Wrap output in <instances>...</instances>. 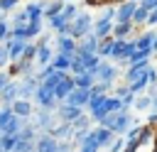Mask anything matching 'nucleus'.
Listing matches in <instances>:
<instances>
[{"label":"nucleus","mask_w":157,"mask_h":152,"mask_svg":"<svg viewBox=\"0 0 157 152\" xmlns=\"http://www.w3.org/2000/svg\"><path fill=\"white\" fill-rule=\"evenodd\" d=\"M15 98H20V81H12V78H10V81L5 83V88L0 91V103H2V105H10Z\"/></svg>","instance_id":"ddd939ff"},{"label":"nucleus","mask_w":157,"mask_h":152,"mask_svg":"<svg viewBox=\"0 0 157 152\" xmlns=\"http://www.w3.org/2000/svg\"><path fill=\"white\" fill-rule=\"evenodd\" d=\"M71 78H74V86H78V88H91V86L96 83V76L88 74V71H83V74H74Z\"/></svg>","instance_id":"cd10ccee"},{"label":"nucleus","mask_w":157,"mask_h":152,"mask_svg":"<svg viewBox=\"0 0 157 152\" xmlns=\"http://www.w3.org/2000/svg\"><path fill=\"white\" fill-rule=\"evenodd\" d=\"M37 86H39V78H37L34 74H27V76H22V81H20V98H27V101H32V96H34Z\"/></svg>","instance_id":"9d476101"},{"label":"nucleus","mask_w":157,"mask_h":152,"mask_svg":"<svg viewBox=\"0 0 157 152\" xmlns=\"http://www.w3.org/2000/svg\"><path fill=\"white\" fill-rule=\"evenodd\" d=\"M118 78V66H113V64H108L105 59H101L98 61V69H96V81H108V83H113Z\"/></svg>","instance_id":"6e6552de"},{"label":"nucleus","mask_w":157,"mask_h":152,"mask_svg":"<svg viewBox=\"0 0 157 152\" xmlns=\"http://www.w3.org/2000/svg\"><path fill=\"white\" fill-rule=\"evenodd\" d=\"M147 69V61H137V64H128V71H125V81H137Z\"/></svg>","instance_id":"393cba45"},{"label":"nucleus","mask_w":157,"mask_h":152,"mask_svg":"<svg viewBox=\"0 0 157 152\" xmlns=\"http://www.w3.org/2000/svg\"><path fill=\"white\" fill-rule=\"evenodd\" d=\"M0 152H7V150H0Z\"/></svg>","instance_id":"bf43d9fd"},{"label":"nucleus","mask_w":157,"mask_h":152,"mask_svg":"<svg viewBox=\"0 0 157 152\" xmlns=\"http://www.w3.org/2000/svg\"><path fill=\"white\" fill-rule=\"evenodd\" d=\"M91 27H93V17H91L88 12H76V17H74L59 34H71L74 39H81L83 34L91 32Z\"/></svg>","instance_id":"f03ea898"},{"label":"nucleus","mask_w":157,"mask_h":152,"mask_svg":"<svg viewBox=\"0 0 157 152\" xmlns=\"http://www.w3.org/2000/svg\"><path fill=\"white\" fill-rule=\"evenodd\" d=\"M54 69H59V71H69V64H71V54H64V51H54V56H52V61H49Z\"/></svg>","instance_id":"a878e982"},{"label":"nucleus","mask_w":157,"mask_h":152,"mask_svg":"<svg viewBox=\"0 0 157 152\" xmlns=\"http://www.w3.org/2000/svg\"><path fill=\"white\" fill-rule=\"evenodd\" d=\"M140 5L147 7V10H155V7H157V0H140Z\"/></svg>","instance_id":"09e8293b"},{"label":"nucleus","mask_w":157,"mask_h":152,"mask_svg":"<svg viewBox=\"0 0 157 152\" xmlns=\"http://www.w3.org/2000/svg\"><path fill=\"white\" fill-rule=\"evenodd\" d=\"M74 88V78H71V74H64L61 78H59V83L54 86V98L61 103L64 98H66V93Z\"/></svg>","instance_id":"dca6fc26"},{"label":"nucleus","mask_w":157,"mask_h":152,"mask_svg":"<svg viewBox=\"0 0 157 152\" xmlns=\"http://www.w3.org/2000/svg\"><path fill=\"white\" fill-rule=\"evenodd\" d=\"M56 137L52 132H39L34 140V152H56Z\"/></svg>","instance_id":"1a4fd4ad"},{"label":"nucleus","mask_w":157,"mask_h":152,"mask_svg":"<svg viewBox=\"0 0 157 152\" xmlns=\"http://www.w3.org/2000/svg\"><path fill=\"white\" fill-rule=\"evenodd\" d=\"M145 76H147V83H157V71L147 64V69H145Z\"/></svg>","instance_id":"a18cd8bd"},{"label":"nucleus","mask_w":157,"mask_h":152,"mask_svg":"<svg viewBox=\"0 0 157 152\" xmlns=\"http://www.w3.org/2000/svg\"><path fill=\"white\" fill-rule=\"evenodd\" d=\"M98 150H101V145H98V140H96V132H93V127H88L86 140L78 145V152H98Z\"/></svg>","instance_id":"b1692460"},{"label":"nucleus","mask_w":157,"mask_h":152,"mask_svg":"<svg viewBox=\"0 0 157 152\" xmlns=\"http://www.w3.org/2000/svg\"><path fill=\"white\" fill-rule=\"evenodd\" d=\"M132 123H135V120H132V115H130L128 110H115V113H108V115H103L98 125H105V127H110L115 135H125V130H128Z\"/></svg>","instance_id":"f257e3e1"},{"label":"nucleus","mask_w":157,"mask_h":152,"mask_svg":"<svg viewBox=\"0 0 157 152\" xmlns=\"http://www.w3.org/2000/svg\"><path fill=\"white\" fill-rule=\"evenodd\" d=\"M123 147H125V137L123 135H115V140L108 145V152H123Z\"/></svg>","instance_id":"4c0bfd02"},{"label":"nucleus","mask_w":157,"mask_h":152,"mask_svg":"<svg viewBox=\"0 0 157 152\" xmlns=\"http://www.w3.org/2000/svg\"><path fill=\"white\" fill-rule=\"evenodd\" d=\"M91 32H93V34H96L98 39H103V37H110V32H113V20L103 15L101 20H96V22H93Z\"/></svg>","instance_id":"2eb2a0df"},{"label":"nucleus","mask_w":157,"mask_h":152,"mask_svg":"<svg viewBox=\"0 0 157 152\" xmlns=\"http://www.w3.org/2000/svg\"><path fill=\"white\" fill-rule=\"evenodd\" d=\"M152 39H155V32H145L142 37H137V39H135V47H137V49H150Z\"/></svg>","instance_id":"2f4dec72"},{"label":"nucleus","mask_w":157,"mask_h":152,"mask_svg":"<svg viewBox=\"0 0 157 152\" xmlns=\"http://www.w3.org/2000/svg\"><path fill=\"white\" fill-rule=\"evenodd\" d=\"M135 49V42H128V39H115L113 37V49H110V59L115 61H125L128 54Z\"/></svg>","instance_id":"0eeeda50"},{"label":"nucleus","mask_w":157,"mask_h":152,"mask_svg":"<svg viewBox=\"0 0 157 152\" xmlns=\"http://www.w3.org/2000/svg\"><path fill=\"white\" fill-rule=\"evenodd\" d=\"M61 7H64L61 0H52V2H47V5H44V17H47V20L54 17L56 12H61Z\"/></svg>","instance_id":"7c9ffc66"},{"label":"nucleus","mask_w":157,"mask_h":152,"mask_svg":"<svg viewBox=\"0 0 157 152\" xmlns=\"http://www.w3.org/2000/svg\"><path fill=\"white\" fill-rule=\"evenodd\" d=\"M61 2H71V0H61Z\"/></svg>","instance_id":"13d9d810"},{"label":"nucleus","mask_w":157,"mask_h":152,"mask_svg":"<svg viewBox=\"0 0 157 152\" xmlns=\"http://www.w3.org/2000/svg\"><path fill=\"white\" fill-rule=\"evenodd\" d=\"M29 120H32V125H34L39 132H52V130H54V125L59 123L56 113H54V110H47V108H39V110H34Z\"/></svg>","instance_id":"7ed1b4c3"},{"label":"nucleus","mask_w":157,"mask_h":152,"mask_svg":"<svg viewBox=\"0 0 157 152\" xmlns=\"http://www.w3.org/2000/svg\"><path fill=\"white\" fill-rule=\"evenodd\" d=\"M12 152H34V142H32V140H20V137H17Z\"/></svg>","instance_id":"f704fd0d"},{"label":"nucleus","mask_w":157,"mask_h":152,"mask_svg":"<svg viewBox=\"0 0 157 152\" xmlns=\"http://www.w3.org/2000/svg\"><path fill=\"white\" fill-rule=\"evenodd\" d=\"M39 32H42V20H29V22H27V34H29V39L37 37Z\"/></svg>","instance_id":"e433bc0d"},{"label":"nucleus","mask_w":157,"mask_h":152,"mask_svg":"<svg viewBox=\"0 0 157 152\" xmlns=\"http://www.w3.org/2000/svg\"><path fill=\"white\" fill-rule=\"evenodd\" d=\"M135 2H137V0H135Z\"/></svg>","instance_id":"052dcab7"},{"label":"nucleus","mask_w":157,"mask_h":152,"mask_svg":"<svg viewBox=\"0 0 157 152\" xmlns=\"http://www.w3.org/2000/svg\"><path fill=\"white\" fill-rule=\"evenodd\" d=\"M93 132H96V140H98L101 150H103V147H108V145L115 140V132H113L110 127H105V125H98V127H93Z\"/></svg>","instance_id":"412c9836"},{"label":"nucleus","mask_w":157,"mask_h":152,"mask_svg":"<svg viewBox=\"0 0 157 152\" xmlns=\"http://www.w3.org/2000/svg\"><path fill=\"white\" fill-rule=\"evenodd\" d=\"M17 2H20V0H0V12H10V10H15Z\"/></svg>","instance_id":"c03bdc74"},{"label":"nucleus","mask_w":157,"mask_h":152,"mask_svg":"<svg viewBox=\"0 0 157 152\" xmlns=\"http://www.w3.org/2000/svg\"><path fill=\"white\" fill-rule=\"evenodd\" d=\"M76 12H78V10H76V5H74V2H64L61 12H56L54 17H49V27H52L54 32H61V29H64L74 17H76Z\"/></svg>","instance_id":"20e7f679"},{"label":"nucleus","mask_w":157,"mask_h":152,"mask_svg":"<svg viewBox=\"0 0 157 152\" xmlns=\"http://www.w3.org/2000/svg\"><path fill=\"white\" fill-rule=\"evenodd\" d=\"M103 15H105V17H110V20H115V7H113V5H108V10H105Z\"/></svg>","instance_id":"3c124183"},{"label":"nucleus","mask_w":157,"mask_h":152,"mask_svg":"<svg viewBox=\"0 0 157 152\" xmlns=\"http://www.w3.org/2000/svg\"><path fill=\"white\" fill-rule=\"evenodd\" d=\"M132 32V22H113V37L115 39H128V34Z\"/></svg>","instance_id":"bb28decb"},{"label":"nucleus","mask_w":157,"mask_h":152,"mask_svg":"<svg viewBox=\"0 0 157 152\" xmlns=\"http://www.w3.org/2000/svg\"><path fill=\"white\" fill-rule=\"evenodd\" d=\"M152 108H155V110H157V93H155V96H152Z\"/></svg>","instance_id":"4d7b16f0"},{"label":"nucleus","mask_w":157,"mask_h":152,"mask_svg":"<svg viewBox=\"0 0 157 152\" xmlns=\"http://www.w3.org/2000/svg\"><path fill=\"white\" fill-rule=\"evenodd\" d=\"M7 81H10V74H7V71H0V91L5 88V83H7Z\"/></svg>","instance_id":"8fccbe9b"},{"label":"nucleus","mask_w":157,"mask_h":152,"mask_svg":"<svg viewBox=\"0 0 157 152\" xmlns=\"http://www.w3.org/2000/svg\"><path fill=\"white\" fill-rule=\"evenodd\" d=\"M125 93H128V86H123V88H115V96H118V98H123Z\"/></svg>","instance_id":"603ef678"},{"label":"nucleus","mask_w":157,"mask_h":152,"mask_svg":"<svg viewBox=\"0 0 157 152\" xmlns=\"http://www.w3.org/2000/svg\"><path fill=\"white\" fill-rule=\"evenodd\" d=\"M5 39H10V25H7L5 17H0V44H2Z\"/></svg>","instance_id":"ea45409f"},{"label":"nucleus","mask_w":157,"mask_h":152,"mask_svg":"<svg viewBox=\"0 0 157 152\" xmlns=\"http://www.w3.org/2000/svg\"><path fill=\"white\" fill-rule=\"evenodd\" d=\"M34 101H37V105L39 108H47V110H54L56 105H59V101L54 98V91L52 88H44L42 83L37 86V91H34V96H32Z\"/></svg>","instance_id":"39448f33"},{"label":"nucleus","mask_w":157,"mask_h":152,"mask_svg":"<svg viewBox=\"0 0 157 152\" xmlns=\"http://www.w3.org/2000/svg\"><path fill=\"white\" fill-rule=\"evenodd\" d=\"M76 47H78V42L71 37V34H59V39H56V49L59 51H64V54H76Z\"/></svg>","instance_id":"6ab92c4d"},{"label":"nucleus","mask_w":157,"mask_h":152,"mask_svg":"<svg viewBox=\"0 0 157 152\" xmlns=\"http://www.w3.org/2000/svg\"><path fill=\"white\" fill-rule=\"evenodd\" d=\"M147 125H157V113H152V115L147 118Z\"/></svg>","instance_id":"864d4df0"},{"label":"nucleus","mask_w":157,"mask_h":152,"mask_svg":"<svg viewBox=\"0 0 157 152\" xmlns=\"http://www.w3.org/2000/svg\"><path fill=\"white\" fill-rule=\"evenodd\" d=\"M86 132H88V127H86V130H74V135H71V142H74V147H78V145L86 140Z\"/></svg>","instance_id":"79ce46f5"},{"label":"nucleus","mask_w":157,"mask_h":152,"mask_svg":"<svg viewBox=\"0 0 157 152\" xmlns=\"http://www.w3.org/2000/svg\"><path fill=\"white\" fill-rule=\"evenodd\" d=\"M137 2L135 0H125L120 7H115V20L113 22H132V12H135Z\"/></svg>","instance_id":"4468645a"},{"label":"nucleus","mask_w":157,"mask_h":152,"mask_svg":"<svg viewBox=\"0 0 157 152\" xmlns=\"http://www.w3.org/2000/svg\"><path fill=\"white\" fill-rule=\"evenodd\" d=\"M52 135H54L56 140H71V135H74V125H71V123H64V120H59V123L54 125Z\"/></svg>","instance_id":"5701e85b"},{"label":"nucleus","mask_w":157,"mask_h":152,"mask_svg":"<svg viewBox=\"0 0 157 152\" xmlns=\"http://www.w3.org/2000/svg\"><path fill=\"white\" fill-rule=\"evenodd\" d=\"M132 108H135V110H147V108H152V96H137L135 103H132Z\"/></svg>","instance_id":"72a5a7b5"},{"label":"nucleus","mask_w":157,"mask_h":152,"mask_svg":"<svg viewBox=\"0 0 157 152\" xmlns=\"http://www.w3.org/2000/svg\"><path fill=\"white\" fill-rule=\"evenodd\" d=\"M83 71H86V64L74 54V56H71V64H69V74L74 76V74H83Z\"/></svg>","instance_id":"473e14b6"},{"label":"nucleus","mask_w":157,"mask_h":152,"mask_svg":"<svg viewBox=\"0 0 157 152\" xmlns=\"http://www.w3.org/2000/svg\"><path fill=\"white\" fill-rule=\"evenodd\" d=\"M27 123H29V118H20V115H15V113H12V118L2 125L0 135H17V132L22 130V125H27Z\"/></svg>","instance_id":"a211bd4d"},{"label":"nucleus","mask_w":157,"mask_h":152,"mask_svg":"<svg viewBox=\"0 0 157 152\" xmlns=\"http://www.w3.org/2000/svg\"><path fill=\"white\" fill-rule=\"evenodd\" d=\"M88 5H105V2H110V0H86Z\"/></svg>","instance_id":"5fc2aeb1"},{"label":"nucleus","mask_w":157,"mask_h":152,"mask_svg":"<svg viewBox=\"0 0 157 152\" xmlns=\"http://www.w3.org/2000/svg\"><path fill=\"white\" fill-rule=\"evenodd\" d=\"M20 22H29V20H27V12H25V10H22V12H15V15H12V25H20Z\"/></svg>","instance_id":"49530a36"},{"label":"nucleus","mask_w":157,"mask_h":152,"mask_svg":"<svg viewBox=\"0 0 157 152\" xmlns=\"http://www.w3.org/2000/svg\"><path fill=\"white\" fill-rule=\"evenodd\" d=\"M110 49H113V34H110V37H103V39H98V49H96V54H98L101 59L110 56Z\"/></svg>","instance_id":"c85d7f7f"},{"label":"nucleus","mask_w":157,"mask_h":152,"mask_svg":"<svg viewBox=\"0 0 157 152\" xmlns=\"http://www.w3.org/2000/svg\"><path fill=\"white\" fill-rule=\"evenodd\" d=\"M34 54H37V44H32V42L27 39V44H25V49H22V56H25V59H34Z\"/></svg>","instance_id":"a19ab883"},{"label":"nucleus","mask_w":157,"mask_h":152,"mask_svg":"<svg viewBox=\"0 0 157 152\" xmlns=\"http://www.w3.org/2000/svg\"><path fill=\"white\" fill-rule=\"evenodd\" d=\"M7 59H10V56H7V51H5V44H0V66H5Z\"/></svg>","instance_id":"de8ad7c7"},{"label":"nucleus","mask_w":157,"mask_h":152,"mask_svg":"<svg viewBox=\"0 0 157 152\" xmlns=\"http://www.w3.org/2000/svg\"><path fill=\"white\" fill-rule=\"evenodd\" d=\"M52 56H54V51L49 49V42H47V39H39V42H37V54H34V59H37L42 66H47V64L52 61Z\"/></svg>","instance_id":"aec40b11"},{"label":"nucleus","mask_w":157,"mask_h":152,"mask_svg":"<svg viewBox=\"0 0 157 152\" xmlns=\"http://www.w3.org/2000/svg\"><path fill=\"white\" fill-rule=\"evenodd\" d=\"M150 51H152V54L157 51V34H155V39H152V44H150Z\"/></svg>","instance_id":"6e6d98bb"},{"label":"nucleus","mask_w":157,"mask_h":152,"mask_svg":"<svg viewBox=\"0 0 157 152\" xmlns=\"http://www.w3.org/2000/svg\"><path fill=\"white\" fill-rule=\"evenodd\" d=\"M147 15H150V10H147V7H142V5L137 2V7H135V12H132V25H145V20H147Z\"/></svg>","instance_id":"c756f323"},{"label":"nucleus","mask_w":157,"mask_h":152,"mask_svg":"<svg viewBox=\"0 0 157 152\" xmlns=\"http://www.w3.org/2000/svg\"><path fill=\"white\" fill-rule=\"evenodd\" d=\"M44 5H47V0H34V2H27V7H25L27 20H42V17H44Z\"/></svg>","instance_id":"4be33fe9"},{"label":"nucleus","mask_w":157,"mask_h":152,"mask_svg":"<svg viewBox=\"0 0 157 152\" xmlns=\"http://www.w3.org/2000/svg\"><path fill=\"white\" fill-rule=\"evenodd\" d=\"M88 98H91V93H88V88H78V86H74L69 93H66V103H71V105H81V108H86V103H88Z\"/></svg>","instance_id":"f8f14e48"},{"label":"nucleus","mask_w":157,"mask_h":152,"mask_svg":"<svg viewBox=\"0 0 157 152\" xmlns=\"http://www.w3.org/2000/svg\"><path fill=\"white\" fill-rule=\"evenodd\" d=\"M10 118H12V108H10V105H2V108H0V130H2V125H5Z\"/></svg>","instance_id":"37998d69"},{"label":"nucleus","mask_w":157,"mask_h":152,"mask_svg":"<svg viewBox=\"0 0 157 152\" xmlns=\"http://www.w3.org/2000/svg\"><path fill=\"white\" fill-rule=\"evenodd\" d=\"M10 108H12V113L20 115V118H32V113H34L32 101H27V98H15V101L10 103Z\"/></svg>","instance_id":"f3484780"},{"label":"nucleus","mask_w":157,"mask_h":152,"mask_svg":"<svg viewBox=\"0 0 157 152\" xmlns=\"http://www.w3.org/2000/svg\"><path fill=\"white\" fill-rule=\"evenodd\" d=\"M54 113H56V118H59V120H64V123H74V120L83 113V108H81V105H71V103L61 101V103L54 108Z\"/></svg>","instance_id":"423d86ee"},{"label":"nucleus","mask_w":157,"mask_h":152,"mask_svg":"<svg viewBox=\"0 0 157 152\" xmlns=\"http://www.w3.org/2000/svg\"><path fill=\"white\" fill-rule=\"evenodd\" d=\"M2 44H5V51H7L10 61H17V59L22 56V49H25L27 39H17V37H10V39H5Z\"/></svg>","instance_id":"9b49d317"},{"label":"nucleus","mask_w":157,"mask_h":152,"mask_svg":"<svg viewBox=\"0 0 157 152\" xmlns=\"http://www.w3.org/2000/svg\"><path fill=\"white\" fill-rule=\"evenodd\" d=\"M15 142H17V135H0V150H7V152H12Z\"/></svg>","instance_id":"c9c22d12"},{"label":"nucleus","mask_w":157,"mask_h":152,"mask_svg":"<svg viewBox=\"0 0 157 152\" xmlns=\"http://www.w3.org/2000/svg\"><path fill=\"white\" fill-rule=\"evenodd\" d=\"M88 118H91V115L81 113V115H78V118L71 123V125H74V130H86V127H88Z\"/></svg>","instance_id":"58836bf2"}]
</instances>
